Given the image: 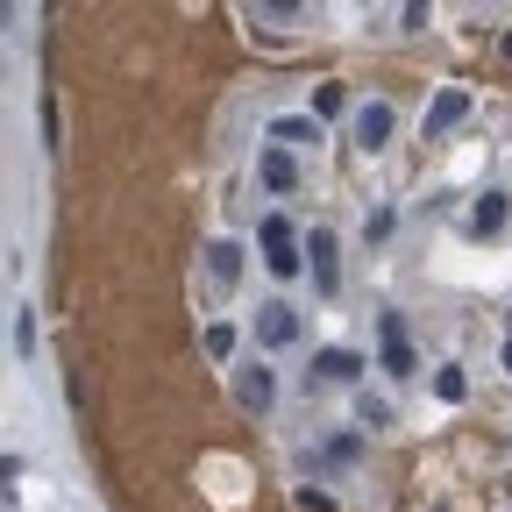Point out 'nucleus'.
<instances>
[{
    "label": "nucleus",
    "mask_w": 512,
    "mask_h": 512,
    "mask_svg": "<svg viewBox=\"0 0 512 512\" xmlns=\"http://www.w3.org/2000/svg\"><path fill=\"white\" fill-rule=\"evenodd\" d=\"M306 256H313V292L335 299V285H342V271H335V228H313L306 235Z\"/></svg>",
    "instance_id": "20e7f679"
},
{
    "label": "nucleus",
    "mask_w": 512,
    "mask_h": 512,
    "mask_svg": "<svg viewBox=\"0 0 512 512\" xmlns=\"http://www.w3.org/2000/svg\"><path fill=\"white\" fill-rule=\"evenodd\" d=\"M313 377H320V384H356V377H363V356H356V349H320V356H313Z\"/></svg>",
    "instance_id": "1a4fd4ad"
},
{
    "label": "nucleus",
    "mask_w": 512,
    "mask_h": 512,
    "mask_svg": "<svg viewBox=\"0 0 512 512\" xmlns=\"http://www.w3.org/2000/svg\"><path fill=\"white\" fill-rule=\"evenodd\" d=\"M349 128H356V150H384V143H392V128H399V114H392V100H363Z\"/></svg>",
    "instance_id": "7ed1b4c3"
},
{
    "label": "nucleus",
    "mask_w": 512,
    "mask_h": 512,
    "mask_svg": "<svg viewBox=\"0 0 512 512\" xmlns=\"http://www.w3.org/2000/svg\"><path fill=\"white\" fill-rule=\"evenodd\" d=\"M207 278H214L221 292L242 278V242H207Z\"/></svg>",
    "instance_id": "9d476101"
},
{
    "label": "nucleus",
    "mask_w": 512,
    "mask_h": 512,
    "mask_svg": "<svg viewBox=\"0 0 512 512\" xmlns=\"http://www.w3.org/2000/svg\"><path fill=\"white\" fill-rule=\"evenodd\" d=\"M256 342H264V349H292L299 342V306L292 299H264V306H256Z\"/></svg>",
    "instance_id": "f03ea898"
},
{
    "label": "nucleus",
    "mask_w": 512,
    "mask_h": 512,
    "mask_svg": "<svg viewBox=\"0 0 512 512\" xmlns=\"http://www.w3.org/2000/svg\"><path fill=\"white\" fill-rule=\"evenodd\" d=\"M356 413H363V427H384V420H392V406H384V399H370V392L356 399Z\"/></svg>",
    "instance_id": "6ab92c4d"
},
{
    "label": "nucleus",
    "mask_w": 512,
    "mask_h": 512,
    "mask_svg": "<svg viewBox=\"0 0 512 512\" xmlns=\"http://www.w3.org/2000/svg\"><path fill=\"white\" fill-rule=\"evenodd\" d=\"M271 143H285V150L292 143H320V121L313 114H285V121H271Z\"/></svg>",
    "instance_id": "9b49d317"
},
{
    "label": "nucleus",
    "mask_w": 512,
    "mask_h": 512,
    "mask_svg": "<svg viewBox=\"0 0 512 512\" xmlns=\"http://www.w3.org/2000/svg\"><path fill=\"white\" fill-rule=\"evenodd\" d=\"M505 370H512V342H505Z\"/></svg>",
    "instance_id": "412c9836"
},
{
    "label": "nucleus",
    "mask_w": 512,
    "mask_h": 512,
    "mask_svg": "<svg viewBox=\"0 0 512 512\" xmlns=\"http://www.w3.org/2000/svg\"><path fill=\"white\" fill-rule=\"evenodd\" d=\"M15 356H36V320H29V306H15Z\"/></svg>",
    "instance_id": "4468645a"
},
{
    "label": "nucleus",
    "mask_w": 512,
    "mask_h": 512,
    "mask_svg": "<svg viewBox=\"0 0 512 512\" xmlns=\"http://www.w3.org/2000/svg\"><path fill=\"white\" fill-rule=\"evenodd\" d=\"M235 399H242V413H271L278 377H271L264 363H242V370H235Z\"/></svg>",
    "instance_id": "39448f33"
},
{
    "label": "nucleus",
    "mask_w": 512,
    "mask_h": 512,
    "mask_svg": "<svg viewBox=\"0 0 512 512\" xmlns=\"http://www.w3.org/2000/svg\"><path fill=\"white\" fill-rule=\"evenodd\" d=\"M342 107H349L342 86H320V93H313V121H320V114H342Z\"/></svg>",
    "instance_id": "f3484780"
},
{
    "label": "nucleus",
    "mask_w": 512,
    "mask_h": 512,
    "mask_svg": "<svg viewBox=\"0 0 512 512\" xmlns=\"http://www.w3.org/2000/svg\"><path fill=\"white\" fill-rule=\"evenodd\" d=\"M505 328H512V313H505Z\"/></svg>",
    "instance_id": "4be33fe9"
},
{
    "label": "nucleus",
    "mask_w": 512,
    "mask_h": 512,
    "mask_svg": "<svg viewBox=\"0 0 512 512\" xmlns=\"http://www.w3.org/2000/svg\"><path fill=\"white\" fill-rule=\"evenodd\" d=\"M256 242H264V271H271V278H299L306 249H299V235H292L285 214H264V221H256Z\"/></svg>",
    "instance_id": "f257e3e1"
},
{
    "label": "nucleus",
    "mask_w": 512,
    "mask_h": 512,
    "mask_svg": "<svg viewBox=\"0 0 512 512\" xmlns=\"http://www.w3.org/2000/svg\"><path fill=\"white\" fill-rule=\"evenodd\" d=\"M434 392H441L448 406H463V399H470V377H463V370H434Z\"/></svg>",
    "instance_id": "ddd939ff"
},
{
    "label": "nucleus",
    "mask_w": 512,
    "mask_h": 512,
    "mask_svg": "<svg viewBox=\"0 0 512 512\" xmlns=\"http://www.w3.org/2000/svg\"><path fill=\"white\" fill-rule=\"evenodd\" d=\"M427 8H434V0H406V15H399V29H427Z\"/></svg>",
    "instance_id": "aec40b11"
},
{
    "label": "nucleus",
    "mask_w": 512,
    "mask_h": 512,
    "mask_svg": "<svg viewBox=\"0 0 512 512\" xmlns=\"http://www.w3.org/2000/svg\"><path fill=\"white\" fill-rule=\"evenodd\" d=\"M505 491H512V477H505Z\"/></svg>",
    "instance_id": "5701e85b"
},
{
    "label": "nucleus",
    "mask_w": 512,
    "mask_h": 512,
    "mask_svg": "<svg viewBox=\"0 0 512 512\" xmlns=\"http://www.w3.org/2000/svg\"><path fill=\"white\" fill-rule=\"evenodd\" d=\"M498 228H505V192H484L470 207V235H498Z\"/></svg>",
    "instance_id": "f8f14e48"
},
{
    "label": "nucleus",
    "mask_w": 512,
    "mask_h": 512,
    "mask_svg": "<svg viewBox=\"0 0 512 512\" xmlns=\"http://www.w3.org/2000/svg\"><path fill=\"white\" fill-rule=\"evenodd\" d=\"M456 121H470V93H463V86H441L434 107H427V136H448Z\"/></svg>",
    "instance_id": "6e6552de"
},
{
    "label": "nucleus",
    "mask_w": 512,
    "mask_h": 512,
    "mask_svg": "<svg viewBox=\"0 0 512 512\" xmlns=\"http://www.w3.org/2000/svg\"><path fill=\"white\" fill-rule=\"evenodd\" d=\"M377 335H384V370L392 377H413L420 363H413V342H406V320L399 313H377Z\"/></svg>",
    "instance_id": "423d86ee"
},
{
    "label": "nucleus",
    "mask_w": 512,
    "mask_h": 512,
    "mask_svg": "<svg viewBox=\"0 0 512 512\" xmlns=\"http://www.w3.org/2000/svg\"><path fill=\"white\" fill-rule=\"evenodd\" d=\"M249 15H271V22H292L299 0H249Z\"/></svg>",
    "instance_id": "a211bd4d"
},
{
    "label": "nucleus",
    "mask_w": 512,
    "mask_h": 512,
    "mask_svg": "<svg viewBox=\"0 0 512 512\" xmlns=\"http://www.w3.org/2000/svg\"><path fill=\"white\" fill-rule=\"evenodd\" d=\"M207 356H221V363L235 356V328H228V320H214V328H207Z\"/></svg>",
    "instance_id": "dca6fc26"
},
{
    "label": "nucleus",
    "mask_w": 512,
    "mask_h": 512,
    "mask_svg": "<svg viewBox=\"0 0 512 512\" xmlns=\"http://www.w3.org/2000/svg\"><path fill=\"white\" fill-rule=\"evenodd\" d=\"M292 505H299V512H335V498L320 491V484H299V491H292Z\"/></svg>",
    "instance_id": "2eb2a0df"
},
{
    "label": "nucleus",
    "mask_w": 512,
    "mask_h": 512,
    "mask_svg": "<svg viewBox=\"0 0 512 512\" xmlns=\"http://www.w3.org/2000/svg\"><path fill=\"white\" fill-rule=\"evenodd\" d=\"M256 178H264V192H292V185H299L292 150H285V143H264V150H256Z\"/></svg>",
    "instance_id": "0eeeda50"
}]
</instances>
